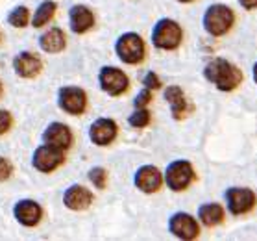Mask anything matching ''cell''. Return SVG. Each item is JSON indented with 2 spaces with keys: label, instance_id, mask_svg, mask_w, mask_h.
Returning <instances> with one entry per match:
<instances>
[{
  "label": "cell",
  "instance_id": "cell-30",
  "mask_svg": "<svg viewBox=\"0 0 257 241\" xmlns=\"http://www.w3.org/2000/svg\"><path fill=\"white\" fill-rule=\"evenodd\" d=\"M251 74H253V82L257 84V61L253 63V69H251Z\"/></svg>",
  "mask_w": 257,
  "mask_h": 241
},
{
  "label": "cell",
  "instance_id": "cell-8",
  "mask_svg": "<svg viewBox=\"0 0 257 241\" xmlns=\"http://www.w3.org/2000/svg\"><path fill=\"white\" fill-rule=\"evenodd\" d=\"M98 82H100V88L104 89L107 95L118 97V95H122L128 89L130 80L117 67H104L98 74Z\"/></svg>",
  "mask_w": 257,
  "mask_h": 241
},
{
  "label": "cell",
  "instance_id": "cell-26",
  "mask_svg": "<svg viewBox=\"0 0 257 241\" xmlns=\"http://www.w3.org/2000/svg\"><path fill=\"white\" fill-rule=\"evenodd\" d=\"M143 84H145V88H148L150 91H152V89L161 88V80H159V76L154 71L146 72V76H145V80H143Z\"/></svg>",
  "mask_w": 257,
  "mask_h": 241
},
{
  "label": "cell",
  "instance_id": "cell-31",
  "mask_svg": "<svg viewBox=\"0 0 257 241\" xmlns=\"http://www.w3.org/2000/svg\"><path fill=\"white\" fill-rule=\"evenodd\" d=\"M178 2H183V4H187V2H193V0H178Z\"/></svg>",
  "mask_w": 257,
  "mask_h": 241
},
{
  "label": "cell",
  "instance_id": "cell-25",
  "mask_svg": "<svg viewBox=\"0 0 257 241\" xmlns=\"http://www.w3.org/2000/svg\"><path fill=\"white\" fill-rule=\"evenodd\" d=\"M150 100H152V93H150V89H148V88H145L143 91H139V95H137V97H135L134 106L135 108H146Z\"/></svg>",
  "mask_w": 257,
  "mask_h": 241
},
{
  "label": "cell",
  "instance_id": "cell-6",
  "mask_svg": "<svg viewBox=\"0 0 257 241\" xmlns=\"http://www.w3.org/2000/svg\"><path fill=\"white\" fill-rule=\"evenodd\" d=\"M226 204L231 215H244L255 206V195L248 188H229L226 191Z\"/></svg>",
  "mask_w": 257,
  "mask_h": 241
},
{
  "label": "cell",
  "instance_id": "cell-12",
  "mask_svg": "<svg viewBox=\"0 0 257 241\" xmlns=\"http://www.w3.org/2000/svg\"><path fill=\"white\" fill-rule=\"evenodd\" d=\"M117 123L113 121V119H96L93 124H91V128H89V137H91V141L94 145H98V147H105V145H109V143L115 141V137H117Z\"/></svg>",
  "mask_w": 257,
  "mask_h": 241
},
{
  "label": "cell",
  "instance_id": "cell-24",
  "mask_svg": "<svg viewBox=\"0 0 257 241\" xmlns=\"http://www.w3.org/2000/svg\"><path fill=\"white\" fill-rule=\"evenodd\" d=\"M89 180L93 182L94 188L104 189L105 188V180H107L105 169H102V167H93V169L89 171Z\"/></svg>",
  "mask_w": 257,
  "mask_h": 241
},
{
  "label": "cell",
  "instance_id": "cell-10",
  "mask_svg": "<svg viewBox=\"0 0 257 241\" xmlns=\"http://www.w3.org/2000/svg\"><path fill=\"white\" fill-rule=\"evenodd\" d=\"M59 108L70 115H82L87 108V95L80 88L59 89Z\"/></svg>",
  "mask_w": 257,
  "mask_h": 241
},
{
  "label": "cell",
  "instance_id": "cell-3",
  "mask_svg": "<svg viewBox=\"0 0 257 241\" xmlns=\"http://www.w3.org/2000/svg\"><path fill=\"white\" fill-rule=\"evenodd\" d=\"M183 32L172 19H161L152 30V45L159 50H174L180 47Z\"/></svg>",
  "mask_w": 257,
  "mask_h": 241
},
{
  "label": "cell",
  "instance_id": "cell-17",
  "mask_svg": "<svg viewBox=\"0 0 257 241\" xmlns=\"http://www.w3.org/2000/svg\"><path fill=\"white\" fill-rule=\"evenodd\" d=\"M165 99L170 104V112H172V117L174 119H183L187 115V112H191V106L185 100L183 89L178 88V86H169V88L165 89Z\"/></svg>",
  "mask_w": 257,
  "mask_h": 241
},
{
  "label": "cell",
  "instance_id": "cell-15",
  "mask_svg": "<svg viewBox=\"0 0 257 241\" xmlns=\"http://www.w3.org/2000/svg\"><path fill=\"white\" fill-rule=\"evenodd\" d=\"M91 202H93V193L83 186H70L63 195V204L74 212L87 210Z\"/></svg>",
  "mask_w": 257,
  "mask_h": 241
},
{
  "label": "cell",
  "instance_id": "cell-32",
  "mask_svg": "<svg viewBox=\"0 0 257 241\" xmlns=\"http://www.w3.org/2000/svg\"><path fill=\"white\" fill-rule=\"evenodd\" d=\"M0 91H2V86H0Z\"/></svg>",
  "mask_w": 257,
  "mask_h": 241
},
{
  "label": "cell",
  "instance_id": "cell-16",
  "mask_svg": "<svg viewBox=\"0 0 257 241\" xmlns=\"http://www.w3.org/2000/svg\"><path fill=\"white\" fill-rule=\"evenodd\" d=\"M13 67L17 71L19 76L23 78H35L43 69V63L39 56L34 52H21L17 58L13 59Z\"/></svg>",
  "mask_w": 257,
  "mask_h": 241
},
{
  "label": "cell",
  "instance_id": "cell-9",
  "mask_svg": "<svg viewBox=\"0 0 257 241\" xmlns=\"http://www.w3.org/2000/svg\"><path fill=\"white\" fill-rule=\"evenodd\" d=\"M32 164L41 173H52L54 169H58L59 165L63 164V150L45 143L39 148H35Z\"/></svg>",
  "mask_w": 257,
  "mask_h": 241
},
{
  "label": "cell",
  "instance_id": "cell-29",
  "mask_svg": "<svg viewBox=\"0 0 257 241\" xmlns=\"http://www.w3.org/2000/svg\"><path fill=\"white\" fill-rule=\"evenodd\" d=\"M239 4L244 10H255L257 8V0H239Z\"/></svg>",
  "mask_w": 257,
  "mask_h": 241
},
{
  "label": "cell",
  "instance_id": "cell-18",
  "mask_svg": "<svg viewBox=\"0 0 257 241\" xmlns=\"http://www.w3.org/2000/svg\"><path fill=\"white\" fill-rule=\"evenodd\" d=\"M70 19V30L74 34H85L89 28H93L94 15L93 12L85 6H72L69 13Z\"/></svg>",
  "mask_w": 257,
  "mask_h": 241
},
{
  "label": "cell",
  "instance_id": "cell-2",
  "mask_svg": "<svg viewBox=\"0 0 257 241\" xmlns=\"http://www.w3.org/2000/svg\"><path fill=\"white\" fill-rule=\"evenodd\" d=\"M202 23H204V30L209 36L220 37L231 30L235 23V13L226 4H213L205 10Z\"/></svg>",
  "mask_w": 257,
  "mask_h": 241
},
{
  "label": "cell",
  "instance_id": "cell-13",
  "mask_svg": "<svg viewBox=\"0 0 257 241\" xmlns=\"http://www.w3.org/2000/svg\"><path fill=\"white\" fill-rule=\"evenodd\" d=\"M43 139L47 145H52L56 148H61V150H67V148L72 145V132L67 124L63 123H52L45 130L43 134Z\"/></svg>",
  "mask_w": 257,
  "mask_h": 241
},
{
  "label": "cell",
  "instance_id": "cell-27",
  "mask_svg": "<svg viewBox=\"0 0 257 241\" xmlns=\"http://www.w3.org/2000/svg\"><path fill=\"white\" fill-rule=\"evenodd\" d=\"M12 123H13L12 113L6 112V110H0V135L6 134L8 130L12 128Z\"/></svg>",
  "mask_w": 257,
  "mask_h": 241
},
{
  "label": "cell",
  "instance_id": "cell-11",
  "mask_svg": "<svg viewBox=\"0 0 257 241\" xmlns=\"http://www.w3.org/2000/svg\"><path fill=\"white\" fill-rule=\"evenodd\" d=\"M134 184L143 193H156L163 186V175L156 165H143L135 173Z\"/></svg>",
  "mask_w": 257,
  "mask_h": 241
},
{
  "label": "cell",
  "instance_id": "cell-23",
  "mask_svg": "<svg viewBox=\"0 0 257 241\" xmlns=\"http://www.w3.org/2000/svg\"><path fill=\"white\" fill-rule=\"evenodd\" d=\"M128 123L132 124L134 128H145L146 124L150 123V112L145 110V108H137V110L128 117Z\"/></svg>",
  "mask_w": 257,
  "mask_h": 241
},
{
  "label": "cell",
  "instance_id": "cell-5",
  "mask_svg": "<svg viewBox=\"0 0 257 241\" xmlns=\"http://www.w3.org/2000/svg\"><path fill=\"white\" fill-rule=\"evenodd\" d=\"M194 178L193 164L187 159H176L165 169V184L172 191H183L191 186Z\"/></svg>",
  "mask_w": 257,
  "mask_h": 241
},
{
  "label": "cell",
  "instance_id": "cell-28",
  "mask_svg": "<svg viewBox=\"0 0 257 241\" xmlns=\"http://www.w3.org/2000/svg\"><path fill=\"white\" fill-rule=\"evenodd\" d=\"M12 171H13L12 164H10L6 158H0V182L8 180L10 175H12Z\"/></svg>",
  "mask_w": 257,
  "mask_h": 241
},
{
  "label": "cell",
  "instance_id": "cell-1",
  "mask_svg": "<svg viewBox=\"0 0 257 241\" xmlns=\"http://www.w3.org/2000/svg\"><path fill=\"white\" fill-rule=\"evenodd\" d=\"M204 78L207 82L215 84V88L218 91H233L240 86L242 82V72L237 65L224 58H215L213 61L205 65L204 69Z\"/></svg>",
  "mask_w": 257,
  "mask_h": 241
},
{
  "label": "cell",
  "instance_id": "cell-14",
  "mask_svg": "<svg viewBox=\"0 0 257 241\" xmlns=\"http://www.w3.org/2000/svg\"><path fill=\"white\" fill-rule=\"evenodd\" d=\"M13 213H15V219L23 226H35L43 217L41 206L37 204L35 200H19L15 204Z\"/></svg>",
  "mask_w": 257,
  "mask_h": 241
},
{
  "label": "cell",
  "instance_id": "cell-21",
  "mask_svg": "<svg viewBox=\"0 0 257 241\" xmlns=\"http://www.w3.org/2000/svg\"><path fill=\"white\" fill-rule=\"evenodd\" d=\"M54 13H56V2L45 0V2L39 4V8L35 10V15H34V19H32V26H34V28L45 26V24L54 17Z\"/></svg>",
  "mask_w": 257,
  "mask_h": 241
},
{
  "label": "cell",
  "instance_id": "cell-4",
  "mask_svg": "<svg viewBox=\"0 0 257 241\" xmlns=\"http://www.w3.org/2000/svg\"><path fill=\"white\" fill-rule=\"evenodd\" d=\"M115 52L124 63L128 65H137L145 59V41L139 34H134V32H126L118 37L117 43H115Z\"/></svg>",
  "mask_w": 257,
  "mask_h": 241
},
{
  "label": "cell",
  "instance_id": "cell-7",
  "mask_svg": "<svg viewBox=\"0 0 257 241\" xmlns=\"http://www.w3.org/2000/svg\"><path fill=\"white\" fill-rule=\"evenodd\" d=\"M169 230L170 234L183 241L196 239L200 234V226L196 223V219L185 212H178L169 219Z\"/></svg>",
  "mask_w": 257,
  "mask_h": 241
},
{
  "label": "cell",
  "instance_id": "cell-20",
  "mask_svg": "<svg viewBox=\"0 0 257 241\" xmlns=\"http://www.w3.org/2000/svg\"><path fill=\"white\" fill-rule=\"evenodd\" d=\"M65 45H67V41H65V34H63V30H59V28L48 30L47 34L41 36V39H39V47L48 54L61 52V50L65 48Z\"/></svg>",
  "mask_w": 257,
  "mask_h": 241
},
{
  "label": "cell",
  "instance_id": "cell-22",
  "mask_svg": "<svg viewBox=\"0 0 257 241\" xmlns=\"http://www.w3.org/2000/svg\"><path fill=\"white\" fill-rule=\"evenodd\" d=\"M30 13L24 6H17L15 10H12V13L8 15V23L15 26V28H24L28 24Z\"/></svg>",
  "mask_w": 257,
  "mask_h": 241
},
{
  "label": "cell",
  "instance_id": "cell-19",
  "mask_svg": "<svg viewBox=\"0 0 257 241\" xmlns=\"http://www.w3.org/2000/svg\"><path fill=\"white\" fill-rule=\"evenodd\" d=\"M198 219L202 221L204 226L213 228L216 224H220L224 221V208L218 202H207L198 208Z\"/></svg>",
  "mask_w": 257,
  "mask_h": 241
}]
</instances>
